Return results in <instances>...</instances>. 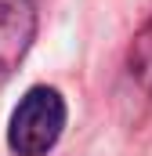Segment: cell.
Instances as JSON below:
<instances>
[{"instance_id":"6da1fadb","label":"cell","mask_w":152,"mask_h":156,"mask_svg":"<svg viewBox=\"0 0 152 156\" xmlns=\"http://www.w3.org/2000/svg\"><path fill=\"white\" fill-rule=\"evenodd\" d=\"M65 127V102L54 87H33L15 116H11V131H7V142L18 156H43L62 134Z\"/></svg>"},{"instance_id":"3957f363","label":"cell","mask_w":152,"mask_h":156,"mask_svg":"<svg viewBox=\"0 0 152 156\" xmlns=\"http://www.w3.org/2000/svg\"><path fill=\"white\" fill-rule=\"evenodd\" d=\"M127 76L134 80V87L152 98V18L141 26V33L130 44V55H127Z\"/></svg>"},{"instance_id":"7a4b0ae2","label":"cell","mask_w":152,"mask_h":156,"mask_svg":"<svg viewBox=\"0 0 152 156\" xmlns=\"http://www.w3.org/2000/svg\"><path fill=\"white\" fill-rule=\"evenodd\" d=\"M36 33L33 0H0V80L26 58Z\"/></svg>"}]
</instances>
